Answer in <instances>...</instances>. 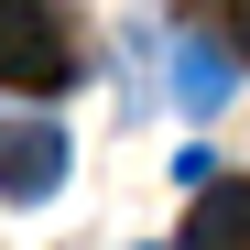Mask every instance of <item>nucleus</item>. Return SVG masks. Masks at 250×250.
<instances>
[{
	"label": "nucleus",
	"instance_id": "obj_1",
	"mask_svg": "<svg viewBox=\"0 0 250 250\" xmlns=\"http://www.w3.org/2000/svg\"><path fill=\"white\" fill-rule=\"evenodd\" d=\"M65 76H76V44H65L55 0H0V87H22V98H55Z\"/></svg>",
	"mask_w": 250,
	"mask_h": 250
},
{
	"label": "nucleus",
	"instance_id": "obj_2",
	"mask_svg": "<svg viewBox=\"0 0 250 250\" xmlns=\"http://www.w3.org/2000/svg\"><path fill=\"white\" fill-rule=\"evenodd\" d=\"M65 185V131L55 120H0V196L11 207H44Z\"/></svg>",
	"mask_w": 250,
	"mask_h": 250
},
{
	"label": "nucleus",
	"instance_id": "obj_3",
	"mask_svg": "<svg viewBox=\"0 0 250 250\" xmlns=\"http://www.w3.org/2000/svg\"><path fill=\"white\" fill-rule=\"evenodd\" d=\"M174 250H250V174H207L185 229H174Z\"/></svg>",
	"mask_w": 250,
	"mask_h": 250
},
{
	"label": "nucleus",
	"instance_id": "obj_4",
	"mask_svg": "<svg viewBox=\"0 0 250 250\" xmlns=\"http://www.w3.org/2000/svg\"><path fill=\"white\" fill-rule=\"evenodd\" d=\"M229 87H239V55H218L207 33H174V98H185V120H218Z\"/></svg>",
	"mask_w": 250,
	"mask_h": 250
},
{
	"label": "nucleus",
	"instance_id": "obj_5",
	"mask_svg": "<svg viewBox=\"0 0 250 250\" xmlns=\"http://www.w3.org/2000/svg\"><path fill=\"white\" fill-rule=\"evenodd\" d=\"M174 11H185V33H207L218 55L250 65V0H174Z\"/></svg>",
	"mask_w": 250,
	"mask_h": 250
}]
</instances>
